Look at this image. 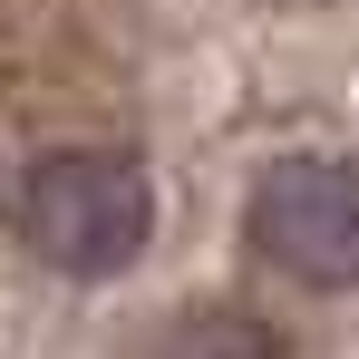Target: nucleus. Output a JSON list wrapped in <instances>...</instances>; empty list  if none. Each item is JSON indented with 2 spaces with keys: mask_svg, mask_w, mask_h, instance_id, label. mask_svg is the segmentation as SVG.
<instances>
[{
  "mask_svg": "<svg viewBox=\"0 0 359 359\" xmlns=\"http://www.w3.org/2000/svg\"><path fill=\"white\" fill-rule=\"evenodd\" d=\"M156 233V194L126 156H97V146H68V156H39L20 175V243L68 272V282H107L126 272Z\"/></svg>",
  "mask_w": 359,
  "mask_h": 359,
  "instance_id": "obj_1",
  "label": "nucleus"
},
{
  "mask_svg": "<svg viewBox=\"0 0 359 359\" xmlns=\"http://www.w3.org/2000/svg\"><path fill=\"white\" fill-rule=\"evenodd\" d=\"M252 252L272 272H292L311 292H340L359 282V165L340 156H292L252 184Z\"/></svg>",
  "mask_w": 359,
  "mask_h": 359,
  "instance_id": "obj_2",
  "label": "nucleus"
},
{
  "mask_svg": "<svg viewBox=\"0 0 359 359\" xmlns=\"http://www.w3.org/2000/svg\"><path fill=\"white\" fill-rule=\"evenodd\" d=\"M156 359H292V350H282V330L252 320V311H184Z\"/></svg>",
  "mask_w": 359,
  "mask_h": 359,
  "instance_id": "obj_3",
  "label": "nucleus"
}]
</instances>
